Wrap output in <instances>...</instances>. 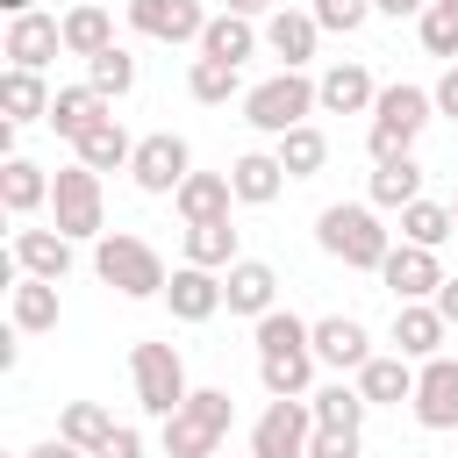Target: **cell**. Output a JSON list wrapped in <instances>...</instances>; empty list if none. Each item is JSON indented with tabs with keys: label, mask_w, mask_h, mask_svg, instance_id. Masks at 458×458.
I'll return each instance as SVG.
<instances>
[{
	"label": "cell",
	"mask_w": 458,
	"mask_h": 458,
	"mask_svg": "<svg viewBox=\"0 0 458 458\" xmlns=\"http://www.w3.org/2000/svg\"><path fill=\"white\" fill-rule=\"evenodd\" d=\"M429 0H372V14H386V21H415Z\"/></svg>",
	"instance_id": "7dc6e473"
},
{
	"label": "cell",
	"mask_w": 458,
	"mask_h": 458,
	"mask_svg": "<svg viewBox=\"0 0 458 458\" xmlns=\"http://www.w3.org/2000/svg\"><path fill=\"white\" fill-rule=\"evenodd\" d=\"M57 437H72L79 451H100V444L114 437V415H107L100 401H64V415H57Z\"/></svg>",
	"instance_id": "f35d334b"
},
{
	"label": "cell",
	"mask_w": 458,
	"mask_h": 458,
	"mask_svg": "<svg viewBox=\"0 0 458 458\" xmlns=\"http://www.w3.org/2000/svg\"><path fill=\"white\" fill-rule=\"evenodd\" d=\"M451 222H458V193H451Z\"/></svg>",
	"instance_id": "f5cc1de1"
},
{
	"label": "cell",
	"mask_w": 458,
	"mask_h": 458,
	"mask_svg": "<svg viewBox=\"0 0 458 458\" xmlns=\"http://www.w3.org/2000/svg\"><path fill=\"white\" fill-rule=\"evenodd\" d=\"M14 458H21V451H14Z\"/></svg>",
	"instance_id": "11a10c76"
},
{
	"label": "cell",
	"mask_w": 458,
	"mask_h": 458,
	"mask_svg": "<svg viewBox=\"0 0 458 458\" xmlns=\"http://www.w3.org/2000/svg\"><path fill=\"white\" fill-rule=\"evenodd\" d=\"M200 57H222V64H250L258 50H265V29L250 21V14H208V29H200V43H193Z\"/></svg>",
	"instance_id": "7402d4cb"
},
{
	"label": "cell",
	"mask_w": 458,
	"mask_h": 458,
	"mask_svg": "<svg viewBox=\"0 0 458 458\" xmlns=\"http://www.w3.org/2000/svg\"><path fill=\"white\" fill-rule=\"evenodd\" d=\"M186 172H193V143H186L179 129H150V136H136V157H129V179H136V193H150V200H172Z\"/></svg>",
	"instance_id": "9c48e42d"
},
{
	"label": "cell",
	"mask_w": 458,
	"mask_h": 458,
	"mask_svg": "<svg viewBox=\"0 0 458 458\" xmlns=\"http://www.w3.org/2000/svg\"><path fill=\"white\" fill-rule=\"evenodd\" d=\"M351 379H358V394H365L372 408H401V401H415V358H401V351H372Z\"/></svg>",
	"instance_id": "44dd1931"
},
{
	"label": "cell",
	"mask_w": 458,
	"mask_h": 458,
	"mask_svg": "<svg viewBox=\"0 0 458 458\" xmlns=\"http://www.w3.org/2000/svg\"><path fill=\"white\" fill-rule=\"evenodd\" d=\"M93 458H143V429H129V422H114V437L93 451Z\"/></svg>",
	"instance_id": "ee69618b"
},
{
	"label": "cell",
	"mask_w": 458,
	"mask_h": 458,
	"mask_svg": "<svg viewBox=\"0 0 458 458\" xmlns=\"http://www.w3.org/2000/svg\"><path fill=\"white\" fill-rule=\"evenodd\" d=\"M57 50H64V14H43V7L7 14V43H0V57H7V64L50 72V64H57Z\"/></svg>",
	"instance_id": "8fae6325"
},
{
	"label": "cell",
	"mask_w": 458,
	"mask_h": 458,
	"mask_svg": "<svg viewBox=\"0 0 458 458\" xmlns=\"http://www.w3.org/2000/svg\"><path fill=\"white\" fill-rule=\"evenodd\" d=\"M315 358L329 372H358L372 358V329L358 315H315Z\"/></svg>",
	"instance_id": "ffe728a7"
},
{
	"label": "cell",
	"mask_w": 458,
	"mask_h": 458,
	"mask_svg": "<svg viewBox=\"0 0 458 458\" xmlns=\"http://www.w3.org/2000/svg\"><path fill=\"white\" fill-rule=\"evenodd\" d=\"M215 458H236V451H215ZM243 458H250V451H243Z\"/></svg>",
	"instance_id": "db71d44e"
},
{
	"label": "cell",
	"mask_w": 458,
	"mask_h": 458,
	"mask_svg": "<svg viewBox=\"0 0 458 458\" xmlns=\"http://www.w3.org/2000/svg\"><path fill=\"white\" fill-rule=\"evenodd\" d=\"M315 351H279V358H258V386L265 394H315Z\"/></svg>",
	"instance_id": "74e56055"
},
{
	"label": "cell",
	"mask_w": 458,
	"mask_h": 458,
	"mask_svg": "<svg viewBox=\"0 0 458 458\" xmlns=\"http://www.w3.org/2000/svg\"><path fill=\"white\" fill-rule=\"evenodd\" d=\"M14 365H21V329H7V336H0V372H14Z\"/></svg>",
	"instance_id": "681fc988"
},
{
	"label": "cell",
	"mask_w": 458,
	"mask_h": 458,
	"mask_svg": "<svg viewBox=\"0 0 458 458\" xmlns=\"http://www.w3.org/2000/svg\"><path fill=\"white\" fill-rule=\"evenodd\" d=\"M315 93H322V114H372L379 100V79L358 64V57H336L315 72Z\"/></svg>",
	"instance_id": "e0dca14e"
},
{
	"label": "cell",
	"mask_w": 458,
	"mask_h": 458,
	"mask_svg": "<svg viewBox=\"0 0 458 458\" xmlns=\"http://www.w3.org/2000/svg\"><path fill=\"white\" fill-rule=\"evenodd\" d=\"M437 308H444V322H451V329H458V272H451V279H444V286H437Z\"/></svg>",
	"instance_id": "c3c4849f"
},
{
	"label": "cell",
	"mask_w": 458,
	"mask_h": 458,
	"mask_svg": "<svg viewBox=\"0 0 458 458\" xmlns=\"http://www.w3.org/2000/svg\"><path fill=\"white\" fill-rule=\"evenodd\" d=\"M229 208H236L229 172H186L179 193H172V215H179V222H215V215H229Z\"/></svg>",
	"instance_id": "f1b7e54d"
},
{
	"label": "cell",
	"mask_w": 458,
	"mask_h": 458,
	"mask_svg": "<svg viewBox=\"0 0 458 458\" xmlns=\"http://www.w3.org/2000/svg\"><path fill=\"white\" fill-rule=\"evenodd\" d=\"M236 422V401L229 386H193L172 415H165V458H215L222 437Z\"/></svg>",
	"instance_id": "277c9868"
},
{
	"label": "cell",
	"mask_w": 458,
	"mask_h": 458,
	"mask_svg": "<svg viewBox=\"0 0 458 458\" xmlns=\"http://www.w3.org/2000/svg\"><path fill=\"white\" fill-rule=\"evenodd\" d=\"M186 93H193L200 107H229V100H243L250 86H243V64H222V57H193V64H186Z\"/></svg>",
	"instance_id": "d6a6232c"
},
{
	"label": "cell",
	"mask_w": 458,
	"mask_h": 458,
	"mask_svg": "<svg viewBox=\"0 0 458 458\" xmlns=\"http://www.w3.org/2000/svg\"><path fill=\"white\" fill-rule=\"evenodd\" d=\"M429 93H437V114H444V122H458V64H444Z\"/></svg>",
	"instance_id": "f6af8a7d"
},
{
	"label": "cell",
	"mask_w": 458,
	"mask_h": 458,
	"mask_svg": "<svg viewBox=\"0 0 458 458\" xmlns=\"http://www.w3.org/2000/svg\"><path fill=\"white\" fill-rule=\"evenodd\" d=\"M422 157L415 150H401V157H386V165H372V179H365V200L379 208V215H401L408 200H422Z\"/></svg>",
	"instance_id": "603a6c76"
},
{
	"label": "cell",
	"mask_w": 458,
	"mask_h": 458,
	"mask_svg": "<svg viewBox=\"0 0 458 458\" xmlns=\"http://www.w3.org/2000/svg\"><path fill=\"white\" fill-rule=\"evenodd\" d=\"M272 150H279V165H286V179H315V172L329 165V136H322L315 122H301V129H286V136H272Z\"/></svg>",
	"instance_id": "8d00e7d4"
},
{
	"label": "cell",
	"mask_w": 458,
	"mask_h": 458,
	"mask_svg": "<svg viewBox=\"0 0 458 458\" xmlns=\"http://www.w3.org/2000/svg\"><path fill=\"white\" fill-rule=\"evenodd\" d=\"M165 308H172V322H215L229 301H222V272H208V265H172V279H165Z\"/></svg>",
	"instance_id": "9a60e30c"
},
{
	"label": "cell",
	"mask_w": 458,
	"mask_h": 458,
	"mask_svg": "<svg viewBox=\"0 0 458 458\" xmlns=\"http://www.w3.org/2000/svg\"><path fill=\"white\" fill-rule=\"evenodd\" d=\"M179 258H186V265H208V272H229V265L243 258V229H236L229 215H215V222H186Z\"/></svg>",
	"instance_id": "83f0119b"
},
{
	"label": "cell",
	"mask_w": 458,
	"mask_h": 458,
	"mask_svg": "<svg viewBox=\"0 0 458 458\" xmlns=\"http://www.w3.org/2000/svg\"><path fill=\"white\" fill-rule=\"evenodd\" d=\"M308 408H315L322 429H365V415H372V401L358 394V379H329V386H315Z\"/></svg>",
	"instance_id": "836d02e7"
},
{
	"label": "cell",
	"mask_w": 458,
	"mask_h": 458,
	"mask_svg": "<svg viewBox=\"0 0 458 458\" xmlns=\"http://www.w3.org/2000/svg\"><path fill=\"white\" fill-rule=\"evenodd\" d=\"M258 29H265V50H272L286 72H308L315 50H322V21H315V7H286V0H279Z\"/></svg>",
	"instance_id": "30bf717a"
},
{
	"label": "cell",
	"mask_w": 458,
	"mask_h": 458,
	"mask_svg": "<svg viewBox=\"0 0 458 458\" xmlns=\"http://www.w3.org/2000/svg\"><path fill=\"white\" fill-rule=\"evenodd\" d=\"M107 172H93V165H57L50 172V222L72 236V243H100L107 236V186H100Z\"/></svg>",
	"instance_id": "5b68a950"
},
{
	"label": "cell",
	"mask_w": 458,
	"mask_h": 458,
	"mask_svg": "<svg viewBox=\"0 0 458 458\" xmlns=\"http://www.w3.org/2000/svg\"><path fill=\"white\" fill-rule=\"evenodd\" d=\"M50 100H57V86L43 79V72H29V64H7L0 72V114L7 122H50Z\"/></svg>",
	"instance_id": "cb8c5ba5"
},
{
	"label": "cell",
	"mask_w": 458,
	"mask_h": 458,
	"mask_svg": "<svg viewBox=\"0 0 458 458\" xmlns=\"http://www.w3.org/2000/svg\"><path fill=\"white\" fill-rule=\"evenodd\" d=\"M429 122H437V93H429V86H415V79L379 86V100H372V129H365V157L386 165V157L415 150V136H422Z\"/></svg>",
	"instance_id": "3957f363"
},
{
	"label": "cell",
	"mask_w": 458,
	"mask_h": 458,
	"mask_svg": "<svg viewBox=\"0 0 458 458\" xmlns=\"http://www.w3.org/2000/svg\"><path fill=\"white\" fill-rule=\"evenodd\" d=\"M451 272H444V258L437 250H422V243H401L394 236V250H386V265H379V286L394 293V301H437V286H444Z\"/></svg>",
	"instance_id": "4fadbf2b"
},
{
	"label": "cell",
	"mask_w": 458,
	"mask_h": 458,
	"mask_svg": "<svg viewBox=\"0 0 458 458\" xmlns=\"http://www.w3.org/2000/svg\"><path fill=\"white\" fill-rule=\"evenodd\" d=\"M0 208L14 215V222H29L36 208H50V172L36 165V157H0Z\"/></svg>",
	"instance_id": "4316f807"
},
{
	"label": "cell",
	"mask_w": 458,
	"mask_h": 458,
	"mask_svg": "<svg viewBox=\"0 0 458 458\" xmlns=\"http://www.w3.org/2000/svg\"><path fill=\"white\" fill-rule=\"evenodd\" d=\"M222 301H229V315L258 322V315L279 308V272H272L265 258H236V265L222 272Z\"/></svg>",
	"instance_id": "ac0fdd59"
},
{
	"label": "cell",
	"mask_w": 458,
	"mask_h": 458,
	"mask_svg": "<svg viewBox=\"0 0 458 458\" xmlns=\"http://www.w3.org/2000/svg\"><path fill=\"white\" fill-rule=\"evenodd\" d=\"M308 458H365V429H322V422H315Z\"/></svg>",
	"instance_id": "7bdbcfd3"
},
{
	"label": "cell",
	"mask_w": 458,
	"mask_h": 458,
	"mask_svg": "<svg viewBox=\"0 0 458 458\" xmlns=\"http://www.w3.org/2000/svg\"><path fill=\"white\" fill-rule=\"evenodd\" d=\"M315 243H322V258H336L351 272H379L386 250H394V229L372 200H329L315 215Z\"/></svg>",
	"instance_id": "6da1fadb"
},
{
	"label": "cell",
	"mask_w": 458,
	"mask_h": 458,
	"mask_svg": "<svg viewBox=\"0 0 458 458\" xmlns=\"http://www.w3.org/2000/svg\"><path fill=\"white\" fill-rule=\"evenodd\" d=\"M0 7H7V14H29V7H36V0H0Z\"/></svg>",
	"instance_id": "816d5d0a"
},
{
	"label": "cell",
	"mask_w": 458,
	"mask_h": 458,
	"mask_svg": "<svg viewBox=\"0 0 458 458\" xmlns=\"http://www.w3.org/2000/svg\"><path fill=\"white\" fill-rule=\"evenodd\" d=\"M315 21H322V36H358L372 21V0H315Z\"/></svg>",
	"instance_id": "b9f144b4"
},
{
	"label": "cell",
	"mask_w": 458,
	"mask_h": 458,
	"mask_svg": "<svg viewBox=\"0 0 458 458\" xmlns=\"http://www.w3.org/2000/svg\"><path fill=\"white\" fill-rule=\"evenodd\" d=\"M107 43H114V14H107L100 0L64 7V57H100Z\"/></svg>",
	"instance_id": "1f68e13d"
},
{
	"label": "cell",
	"mask_w": 458,
	"mask_h": 458,
	"mask_svg": "<svg viewBox=\"0 0 458 458\" xmlns=\"http://www.w3.org/2000/svg\"><path fill=\"white\" fill-rule=\"evenodd\" d=\"M86 79H93L107 100H122V93H136V57H129L122 43H107L100 57H86Z\"/></svg>",
	"instance_id": "60d3db41"
},
{
	"label": "cell",
	"mask_w": 458,
	"mask_h": 458,
	"mask_svg": "<svg viewBox=\"0 0 458 458\" xmlns=\"http://www.w3.org/2000/svg\"><path fill=\"white\" fill-rule=\"evenodd\" d=\"M7 250H14V265H21L29 279H57V286H64V272L79 265V243H72L57 222H50V229H36V222H14Z\"/></svg>",
	"instance_id": "7c38bea8"
},
{
	"label": "cell",
	"mask_w": 458,
	"mask_h": 458,
	"mask_svg": "<svg viewBox=\"0 0 458 458\" xmlns=\"http://www.w3.org/2000/svg\"><path fill=\"white\" fill-rule=\"evenodd\" d=\"M129 29L150 43H200L208 7L200 0H129Z\"/></svg>",
	"instance_id": "2e32d148"
},
{
	"label": "cell",
	"mask_w": 458,
	"mask_h": 458,
	"mask_svg": "<svg viewBox=\"0 0 458 458\" xmlns=\"http://www.w3.org/2000/svg\"><path fill=\"white\" fill-rule=\"evenodd\" d=\"M72 157H79V165H93V172H129V157H136V136H129V129L107 114V122H93V129L72 143Z\"/></svg>",
	"instance_id": "4dcf8cb0"
},
{
	"label": "cell",
	"mask_w": 458,
	"mask_h": 458,
	"mask_svg": "<svg viewBox=\"0 0 458 458\" xmlns=\"http://www.w3.org/2000/svg\"><path fill=\"white\" fill-rule=\"evenodd\" d=\"M114 114V100L93 86V79H79V86H57V100H50V129L64 136V143H79L93 122H107Z\"/></svg>",
	"instance_id": "d4e9b609"
},
{
	"label": "cell",
	"mask_w": 458,
	"mask_h": 458,
	"mask_svg": "<svg viewBox=\"0 0 458 458\" xmlns=\"http://www.w3.org/2000/svg\"><path fill=\"white\" fill-rule=\"evenodd\" d=\"M129 379H136V408H143V415H157V422L193 394L186 358H179L165 336H136V344H129Z\"/></svg>",
	"instance_id": "52a82bcc"
},
{
	"label": "cell",
	"mask_w": 458,
	"mask_h": 458,
	"mask_svg": "<svg viewBox=\"0 0 458 458\" xmlns=\"http://www.w3.org/2000/svg\"><path fill=\"white\" fill-rule=\"evenodd\" d=\"M308 437H315L308 394H265V408L250 422V458H308Z\"/></svg>",
	"instance_id": "ba28073f"
},
{
	"label": "cell",
	"mask_w": 458,
	"mask_h": 458,
	"mask_svg": "<svg viewBox=\"0 0 458 458\" xmlns=\"http://www.w3.org/2000/svg\"><path fill=\"white\" fill-rule=\"evenodd\" d=\"M93 272H100V286H114L122 301H165V279H172L165 250H157L150 236H136V229H107V236L93 243Z\"/></svg>",
	"instance_id": "7a4b0ae2"
},
{
	"label": "cell",
	"mask_w": 458,
	"mask_h": 458,
	"mask_svg": "<svg viewBox=\"0 0 458 458\" xmlns=\"http://www.w3.org/2000/svg\"><path fill=\"white\" fill-rule=\"evenodd\" d=\"M21 458H93V451H79L72 437H43V444H29Z\"/></svg>",
	"instance_id": "bcb514c9"
},
{
	"label": "cell",
	"mask_w": 458,
	"mask_h": 458,
	"mask_svg": "<svg viewBox=\"0 0 458 458\" xmlns=\"http://www.w3.org/2000/svg\"><path fill=\"white\" fill-rule=\"evenodd\" d=\"M451 344V322H444V308L437 301H394V351L401 358H437Z\"/></svg>",
	"instance_id": "d6986e66"
},
{
	"label": "cell",
	"mask_w": 458,
	"mask_h": 458,
	"mask_svg": "<svg viewBox=\"0 0 458 458\" xmlns=\"http://www.w3.org/2000/svg\"><path fill=\"white\" fill-rule=\"evenodd\" d=\"M229 186H236V208H272V200L286 193L279 150H243V157L229 165Z\"/></svg>",
	"instance_id": "484cf974"
},
{
	"label": "cell",
	"mask_w": 458,
	"mask_h": 458,
	"mask_svg": "<svg viewBox=\"0 0 458 458\" xmlns=\"http://www.w3.org/2000/svg\"><path fill=\"white\" fill-rule=\"evenodd\" d=\"M322 107V93H315V79L308 72H272V79H258L250 93H243V122L258 129V136H286V129H301L308 114Z\"/></svg>",
	"instance_id": "8992f818"
},
{
	"label": "cell",
	"mask_w": 458,
	"mask_h": 458,
	"mask_svg": "<svg viewBox=\"0 0 458 458\" xmlns=\"http://www.w3.org/2000/svg\"><path fill=\"white\" fill-rule=\"evenodd\" d=\"M7 322L21 329V336H43V329H57V279H14L7 286Z\"/></svg>",
	"instance_id": "f546056e"
},
{
	"label": "cell",
	"mask_w": 458,
	"mask_h": 458,
	"mask_svg": "<svg viewBox=\"0 0 458 458\" xmlns=\"http://www.w3.org/2000/svg\"><path fill=\"white\" fill-rule=\"evenodd\" d=\"M415 422L422 429H458V358L451 351H437V358H422L415 365Z\"/></svg>",
	"instance_id": "5bb4252c"
},
{
	"label": "cell",
	"mask_w": 458,
	"mask_h": 458,
	"mask_svg": "<svg viewBox=\"0 0 458 458\" xmlns=\"http://www.w3.org/2000/svg\"><path fill=\"white\" fill-rule=\"evenodd\" d=\"M415 36H422V50H429V57L458 64V0H429V7L415 14Z\"/></svg>",
	"instance_id": "ab89813d"
},
{
	"label": "cell",
	"mask_w": 458,
	"mask_h": 458,
	"mask_svg": "<svg viewBox=\"0 0 458 458\" xmlns=\"http://www.w3.org/2000/svg\"><path fill=\"white\" fill-rule=\"evenodd\" d=\"M451 236H458V222H451V200H429V193H422V200H408V208H401V243L444 250Z\"/></svg>",
	"instance_id": "e575fe53"
},
{
	"label": "cell",
	"mask_w": 458,
	"mask_h": 458,
	"mask_svg": "<svg viewBox=\"0 0 458 458\" xmlns=\"http://www.w3.org/2000/svg\"><path fill=\"white\" fill-rule=\"evenodd\" d=\"M250 344H258V358H279V351H315V322H301L293 308H272V315H258V322H250Z\"/></svg>",
	"instance_id": "d590c367"
},
{
	"label": "cell",
	"mask_w": 458,
	"mask_h": 458,
	"mask_svg": "<svg viewBox=\"0 0 458 458\" xmlns=\"http://www.w3.org/2000/svg\"><path fill=\"white\" fill-rule=\"evenodd\" d=\"M222 7H229V14H250V21H265L279 0H222Z\"/></svg>",
	"instance_id": "f907efd6"
}]
</instances>
